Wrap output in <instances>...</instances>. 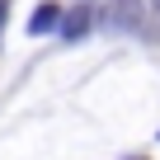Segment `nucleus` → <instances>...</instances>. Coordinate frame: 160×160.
I'll return each instance as SVG.
<instances>
[{"label": "nucleus", "instance_id": "f257e3e1", "mask_svg": "<svg viewBox=\"0 0 160 160\" xmlns=\"http://www.w3.org/2000/svg\"><path fill=\"white\" fill-rule=\"evenodd\" d=\"M141 19H146V0H108L99 10V24L113 33H137Z\"/></svg>", "mask_w": 160, "mask_h": 160}, {"label": "nucleus", "instance_id": "7ed1b4c3", "mask_svg": "<svg viewBox=\"0 0 160 160\" xmlns=\"http://www.w3.org/2000/svg\"><path fill=\"white\" fill-rule=\"evenodd\" d=\"M90 19H94V14H90V5H75V10L61 19V38H66V42L85 38V33H90Z\"/></svg>", "mask_w": 160, "mask_h": 160}, {"label": "nucleus", "instance_id": "20e7f679", "mask_svg": "<svg viewBox=\"0 0 160 160\" xmlns=\"http://www.w3.org/2000/svg\"><path fill=\"white\" fill-rule=\"evenodd\" d=\"M5 10H10V0H0V33H5Z\"/></svg>", "mask_w": 160, "mask_h": 160}, {"label": "nucleus", "instance_id": "f03ea898", "mask_svg": "<svg viewBox=\"0 0 160 160\" xmlns=\"http://www.w3.org/2000/svg\"><path fill=\"white\" fill-rule=\"evenodd\" d=\"M52 28H61V5L42 0V5L33 10V19H28V38H42V33H52Z\"/></svg>", "mask_w": 160, "mask_h": 160}]
</instances>
